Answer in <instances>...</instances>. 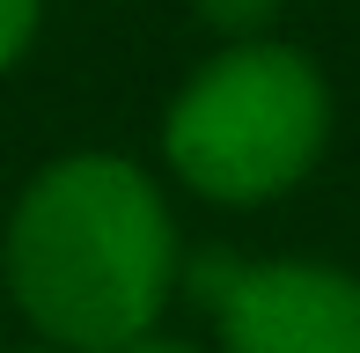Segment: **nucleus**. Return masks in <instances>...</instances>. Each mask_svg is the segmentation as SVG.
I'll return each mask as SVG.
<instances>
[{
	"label": "nucleus",
	"mask_w": 360,
	"mask_h": 353,
	"mask_svg": "<svg viewBox=\"0 0 360 353\" xmlns=\"http://www.w3.org/2000/svg\"><path fill=\"white\" fill-rule=\"evenodd\" d=\"M15 353H67V346H15Z\"/></svg>",
	"instance_id": "obj_7"
},
{
	"label": "nucleus",
	"mask_w": 360,
	"mask_h": 353,
	"mask_svg": "<svg viewBox=\"0 0 360 353\" xmlns=\"http://www.w3.org/2000/svg\"><path fill=\"white\" fill-rule=\"evenodd\" d=\"M0 272L44 346L118 353L162 324L184 272L176 214L162 184L125 155H59L22 184L8 214Z\"/></svg>",
	"instance_id": "obj_1"
},
{
	"label": "nucleus",
	"mask_w": 360,
	"mask_h": 353,
	"mask_svg": "<svg viewBox=\"0 0 360 353\" xmlns=\"http://www.w3.org/2000/svg\"><path fill=\"white\" fill-rule=\"evenodd\" d=\"M118 353H199L191 339H162V331H140V339H125Z\"/></svg>",
	"instance_id": "obj_6"
},
{
	"label": "nucleus",
	"mask_w": 360,
	"mask_h": 353,
	"mask_svg": "<svg viewBox=\"0 0 360 353\" xmlns=\"http://www.w3.org/2000/svg\"><path fill=\"white\" fill-rule=\"evenodd\" d=\"M331 140V82L316 59L272 37L214 52L162 118V162L214 206H265L316 169Z\"/></svg>",
	"instance_id": "obj_2"
},
{
	"label": "nucleus",
	"mask_w": 360,
	"mask_h": 353,
	"mask_svg": "<svg viewBox=\"0 0 360 353\" xmlns=\"http://www.w3.org/2000/svg\"><path fill=\"white\" fill-rule=\"evenodd\" d=\"M199 15L228 44H243V37H265V23L280 15V0H199Z\"/></svg>",
	"instance_id": "obj_4"
},
{
	"label": "nucleus",
	"mask_w": 360,
	"mask_h": 353,
	"mask_svg": "<svg viewBox=\"0 0 360 353\" xmlns=\"http://www.w3.org/2000/svg\"><path fill=\"white\" fill-rule=\"evenodd\" d=\"M176 287L214 309L221 353H360V272L316 258H184Z\"/></svg>",
	"instance_id": "obj_3"
},
{
	"label": "nucleus",
	"mask_w": 360,
	"mask_h": 353,
	"mask_svg": "<svg viewBox=\"0 0 360 353\" xmlns=\"http://www.w3.org/2000/svg\"><path fill=\"white\" fill-rule=\"evenodd\" d=\"M37 23H44V0H0V74L37 44Z\"/></svg>",
	"instance_id": "obj_5"
}]
</instances>
